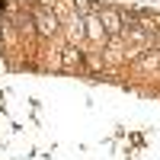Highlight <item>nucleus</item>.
Listing matches in <instances>:
<instances>
[{
    "label": "nucleus",
    "mask_w": 160,
    "mask_h": 160,
    "mask_svg": "<svg viewBox=\"0 0 160 160\" xmlns=\"http://www.w3.org/2000/svg\"><path fill=\"white\" fill-rule=\"evenodd\" d=\"M35 16H38V26H42V32H45V35H48V32H55V26H58V19H55V16H45L42 10H38Z\"/></svg>",
    "instance_id": "nucleus-1"
}]
</instances>
